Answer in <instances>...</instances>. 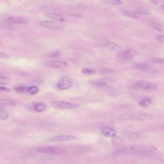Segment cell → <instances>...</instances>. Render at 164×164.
<instances>
[{
    "instance_id": "cell-3",
    "label": "cell",
    "mask_w": 164,
    "mask_h": 164,
    "mask_svg": "<svg viewBox=\"0 0 164 164\" xmlns=\"http://www.w3.org/2000/svg\"><path fill=\"white\" fill-rule=\"evenodd\" d=\"M52 106L57 109H69L78 107L79 105L75 103L63 101H52L51 102Z\"/></svg>"
},
{
    "instance_id": "cell-20",
    "label": "cell",
    "mask_w": 164,
    "mask_h": 164,
    "mask_svg": "<svg viewBox=\"0 0 164 164\" xmlns=\"http://www.w3.org/2000/svg\"><path fill=\"white\" fill-rule=\"evenodd\" d=\"M138 14L144 15H150L151 14V11L148 8L144 7H140L137 8L135 11Z\"/></svg>"
},
{
    "instance_id": "cell-15",
    "label": "cell",
    "mask_w": 164,
    "mask_h": 164,
    "mask_svg": "<svg viewBox=\"0 0 164 164\" xmlns=\"http://www.w3.org/2000/svg\"><path fill=\"white\" fill-rule=\"evenodd\" d=\"M31 159L33 160L43 161V162H49L55 160V158L54 156H47L43 155H34L31 156Z\"/></svg>"
},
{
    "instance_id": "cell-2",
    "label": "cell",
    "mask_w": 164,
    "mask_h": 164,
    "mask_svg": "<svg viewBox=\"0 0 164 164\" xmlns=\"http://www.w3.org/2000/svg\"><path fill=\"white\" fill-rule=\"evenodd\" d=\"M36 151L45 155H55L60 154L64 151L63 148L55 146L41 147L36 149Z\"/></svg>"
},
{
    "instance_id": "cell-37",
    "label": "cell",
    "mask_w": 164,
    "mask_h": 164,
    "mask_svg": "<svg viewBox=\"0 0 164 164\" xmlns=\"http://www.w3.org/2000/svg\"><path fill=\"white\" fill-rule=\"evenodd\" d=\"M146 71L147 72L152 73H155V72H156V71L155 70V69H152V68H149V66H148V69H146Z\"/></svg>"
},
{
    "instance_id": "cell-14",
    "label": "cell",
    "mask_w": 164,
    "mask_h": 164,
    "mask_svg": "<svg viewBox=\"0 0 164 164\" xmlns=\"http://www.w3.org/2000/svg\"><path fill=\"white\" fill-rule=\"evenodd\" d=\"M102 46L107 49L114 51H119L121 49L120 46L119 44L111 41H108L102 43Z\"/></svg>"
},
{
    "instance_id": "cell-19",
    "label": "cell",
    "mask_w": 164,
    "mask_h": 164,
    "mask_svg": "<svg viewBox=\"0 0 164 164\" xmlns=\"http://www.w3.org/2000/svg\"><path fill=\"white\" fill-rule=\"evenodd\" d=\"M147 24L150 28H154V29L157 30L158 32H161L163 31V27L159 24L157 23L156 22L150 21L147 22Z\"/></svg>"
},
{
    "instance_id": "cell-16",
    "label": "cell",
    "mask_w": 164,
    "mask_h": 164,
    "mask_svg": "<svg viewBox=\"0 0 164 164\" xmlns=\"http://www.w3.org/2000/svg\"><path fill=\"white\" fill-rule=\"evenodd\" d=\"M0 104L2 105L15 106L20 105V102L14 99H2L0 101Z\"/></svg>"
},
{
    "instance_id": "cell-36",
    "label": "cell",
    "mask_w": 164,
    "mask_h": 164,
    "mask_svg": "<svg viewBox=\"0 0 164 164\" xmlns=\"http://www.w3.org/2000/svg\"><path fill=\"white\" fill-rule=\"evenodd\" d=\"M156 39L160 42L164 43V35H157L156 37Z\"/></svg>"
},
{
    "instance_id": "cell-18",
    "label": "cell",
    "mask_w": 164,
    "mask_h": 164,
    "mask_svg": "<svg viewBox=\"0 0 164 164\" xmlns=\"http://www.w3.org/2000/svg\"><path fill=\"white\" fill-rule=\"evenodd\" d=\"M46 15L47 16H48L50 18L52 19L60 22H65V18L63 15L58 13H47Z\"/></svg>"
},
{
    "instance_id": "cell-31",
    "label": "cell",
    "mask_w": 164,
    "mask_h": 164,
    "mask_svg": "<svg viewBox=\"0 0 164 164\" xmlns=\"http://www.w3.org/2000/svg\"><path fill=\"white\" fill-rule=\"evenodd\" d=\"M152 61L156 63H160L164 64V59L160 57H153L152 58Z\"/></svg>"
},
{
    "instance_id": "cell-34",
    "label": "cell",
    "mask_w": 164,
    "mask_h": 164,
    "mask_svg": "<svg viewBox=\"0 0 164 164\" xmlns=\"http://www.w3.org/2000/svg\"><path fill=\"white\" fill-rule=\"evenodd\" d=\"M121 138L120 137H115L113 139V143L114 144L115 146H118L119 145L120 143L121 142Z\"/></svg>"
},
{
    "instance_id": "cell-17",
    "label": "cell",
    "mask_w": 164,
    "mask_h": 164,
    "mask_svg": "<svg viewBox=\"0 0 164 164\" xmlns=\"http://www.w3.org/2000/svg\"><path fill=\"white\" fill-rule=\"evenodd\" d=\"M8 23L13 24H25L27 22L26 19L24 18H19V17H14V16H10L8 17L6 20Z\"/></svg>"
},
{
    "instance_id": "cell-10",
    "label": "cell",
    "mask_w": 164,
    "mask_h": 164,
    "mask_svg": "<svg viewBox=\"0 0 164 164\" xmlns=\"http://www.w3.org/2000/svg\"><path fill=\"white\" fill-rule=\"evenodd\" d=\"M121 138L128 140H134L141 137V134L138 132L126 131L121 133Z\"/></svg>"
},
{
    "instance_id": "cell-11",
    "label": "cell",
    "mask_w": 164,
    "mask_h": 164,
    "mask_svg": "<svg viewBox=\"0 0 164 164\" xmlns=\"http://www.w3.org/2000/svg\"><path fill=\"white\" fill-rule=\"evenodd\" d=\"M137 55V52L135 50L129 49L121 52L119 55V56L123 59L130 60L135 57Z\"/></svg>"
},
{
    "instance_id": "cell-1",
    "label": "cell",
    "mask_w": 164,
    "mask_h": 164,
    "mask_svg": "<svg viewBox=\"0 0 164 164\" xmlns=\"http://www.w3.org/2000/svg\"><path fill=\"white\" fill-rule=\"evenodd\" d=\"M157 150L153 146H133L124 147L115 150L113 154L115 155H126L154 152Z\"/></svg>"
},
{
    "instance_id": "cell-27",
    "label": "cell",
    "mask_w": 164,
    "mask_h": 164,
    "mask_svg": "<svg viewBox=\"0 0 164 164\" xmlns=\"http://www.w3.org/2000/svg\"><path fill=\"white\" fill-rule=\"evenodd\" d=\"M133 68L137 69H140L142 70H146V69H148V65L144 63H137L133 65Z\"/></svg>"
},
{
    "instance_id": "cell-28",
    "label": "cell",
    "mask_w": 164,
    "mask_h": 164,
    "mask_svg": "<svg viewBox=\"0 0 164 164\" xmlns=\"http://www.w3.org/2000/svg\"><path fill=\"white\" fill-rule=\"evenodd\" d=\"M9 117V115L7 112L4 110L1 109L0 111V119L1 120H6Z\"/></svg>"
},
{
    "instance_id": "cell-40",
    "label": "cell",
    "mask_w": 164,
    "mask_h": 164,
    "mask_svg": "<svg viewBox=\"0 0 164 164\" xmlns=\"http://www.w3.org/2000/svg\"><path fill=\"white\" fill-rule=\"evenodd\" d=\"M162 8H164V5H162Z\"/></svg>"
},
{
    "instance_id": "cell-38",
    "label": "cell",
    "mask_w": 164,
    "mask_h": 164,
    "mask_svg": "<svg viewBox=\"0 0 164 164\" xmlns=\"http://www.w3.org/2000/svg\"><path fill=\"white\" fill-rule=\"evenodd\" d=\"M0 90L1 91H3V92H9L10 90L9 89L5 87H2V86H1L0 87Z\"/></svg>"
},
{
    "instance_id": "cell-33",
    "label": "cell",
    "mask_w": 164,
    "mask_h": 164,
    "mask_svg": "<svg viewBox=\"0 0 164 164\" xmlns=\"http://www.w3.org/2000/svg\"><path fill=\"white\" fill-rule=\"evenodd\" d=\"M106 2H108V4L112 5H121L123 4V2L119 0H115V1H107Z\"/></svg>"
},
{
    "instance_id": "cell-21",
    "label": "cell",
    "mask_w": 164,
    "mask_h": 164,
    "mask_svg": "<svg viewBox=\"0 0 164 164\" xmlns=\"http://www.w3.org/2000/svg\"><path fill=\"white\" fill-rule=\"evenodd\" d=\"M122 13L126 16L132 18H138V14L134 11L124 10L122 11Z\"/></svg>"
},
{
    "instance_id": "cell-5",
    "label": "cell",
    "mask_w": 164,
    "mask_h": 164,
    "mask_svg": "<svg viewBox=\"0 0 164 164\" xmlns=\"http://www.w3.org/2000/svg\"><path fill=\"white\" fill-rule=\"evenodd\" d=\"M72 80L67 77H63L57 83V87L60 90H69L72 87Z\"/></svg>"
},
{
    "instance_id": "cell-39",
    "label": "cell",
    "mask_w": 164,
    "mask_h": 164,
    "mask_svg": "<svg viewBox=\"0 0 164 164\" xmlns=\"http://www.w3.org/2000/svg\"><path fill=\"white\" fill-rule=\"evenodd\" d=\"M151 2L152 3V4H154V5H157L159 3V2L157 1H151Z\"/></svg>"
},
{
    "instance_id": "cell-29",
    "label": "cell",
    "mask_w": 164,
    "mask_h": 164,
    "mask_svg": "<svg viewBox=\"0 0 164 164\" xmlns=\"http://www.w3.org/2000/svg\"><path fill=\"white\" fill-rule=\"evenodd\" d=\"M82 71L83 73L87 75L93 74L96 72L95 70H94L93 69H87V68L83 69Z\"/></svg>"
},
{
    "instance_id": "cell-30",
    "label": "cell",
    "mask_w": 164,
    "mask_h": 164,
    "mask_svg": "<svg viewBox=\"0 0 164 164\" xmlns=\"http://www.w3.org/2000/svg\"><path fill=\"white\" fill-rule=\"evenodd\" d=\"M10 82V79L6 77H1L0 84L1 85H6Z\"/></svg>"
},
{
    "instance_id": "cell-13",
    "label": "cell",
    "mask_w": 164,
    "mask_h": 164,
    "mask_svg": "<svg viewBox=\"0 0 164 164\" xmlns=\"http://www.w3.org/2000/svg\"><path fill=\"white\" fill-rule=\"evenodd\" d=\"M101 132L103 135L108 137H115L116 136V131L114 129L108 126L102 127L101 129Z\"/></svg>"
},
{
    "instance_id": "cell-24",
    "label": "cell",
    "mask_w": 164,
    "mask_h": 164,
    "mask_svg": "<svg viewBox=\"0 0 164 164\" xmlns=\"http://www.w3.org/2000/svg\"><path fill=\"white\" fill-rule=\"evenodd\" d=\"M61 54L62 53L60 50H55L49 52L47 55V56L49 57H51V58H56V57H59Z\"/></svg>"
},
{
    "instance_id": "cell-32",
    "label": "cell",
    "mask_w": 164,
    "mask_h": 164,
    "mask_svg": "<svg viewBox=\"0 0 164 164\" xmlns=\"http://www.w3.org/2000/svg\"><path fill=\"white\" fill-rule=\"evenodd\" d=\"M114 69L110 68L104 69L101 70V73L102 74H111L114 72Z\"/></svg>"
},
{
    "instance_id": "cell-7",
    "label": "cell",
    "mask_w": 164,
    "mask_h": 164,
    "mask_svg": "<svg viewBox=\"0 0 164 164\" xmlns=\"http://www.w3.org/2000/svg\"><path fill=\"white\" fill-rule=\"evenodd\" d=\"M112 79L109 78H102L94 79L90 81V83L93 86L102 87L106 86L107 84L112 81Z\"/></svg>"
},
{
    "instance_id": "cell-4",
    "label": "cell",
    "mask_w": 164,
    "mask_h": 164,
    "mask_svg": "<svg viewBox=\"0 0 164 164\" xmlns=\"http://www.w3.org/2000/svg\"><path fill=\"white\" fill-rule=\"evenodd\" d=\"M136 88L143 90H156L158 88V85L155 83L147 82L146 80H140L134 85Z\"/></svg>"
},
{
    "instance_id": "cell-6",
    "label": "cell",
    "mask_w": 164,
    "mask_h": 164,
    "mask_svg": "<svg viewBox=\"0 0 164 164\" xmlns=\"http://www.w3.org/2000/svg\"><path fill=\"white\" fill-rule=\"evenodd\" d=\"M77 138L76 136L72 135H62L55 136L47 141V142H63L66 141L75 140Z\"/></svg>"
},
{
    "instance_id": "cell-9",
    "label": "cell",
    "mask_w": 164,
    "mask_h": 164,
    "mask_svg": "<svg viewBox=\"0 0 164 164\" xmlns=\"http://www.w3.org/2000/svg\"><path fill=\"white\" fill-rule=\"evenodd\" d=\"M118 120L120 121H135V120H142L141 115H132L122 114L118 115Z\"/></svg>"
},
{
    "instance_id": "cell-26",
    "label": "cell",
    "mask_w": 164,
    "mask_h": 164,
    "mask_svg": "<svg viewBox=\"0 0 164 164\" xmlns=\"http://www.w3.org/2000/svg\"><path fill=\"white\" fill-rule=\"evenodd\" d=\"M38 92V89L37 87L35 86H32L31 87H29L28 90V93L32 95H34V94L37 93Z\"/></svg>"
},
{
    "instance_id": "cell-35",
    "label": "cell",
    "mask_w": 164,
    "mask_h": 164,
    "mask_svg": "<svg viewBox=\"0 0 164 164\" xmlns=\"http://www.w3.org/2000/svg\"><path fill=\"white\" fill-rule=\"evenodd\" d=\"M0 57L2 59H9L10 58V55L8 54L3 52H0Z\"/></svg>"
},
{
    "instance_id": "cell-23",
    "label": "cell",
    "mask_w": 164,
    "mask_h": 164,
    "mask_svg": "<svg viewBox=\"0 0 164 164\" xmlns=\"http://www.w3.org/2000/svg\"><path fill=\"white\" fill-rule=\"evenodd\" d=\"M28 87L24 86V85H20V86H16L15 88V91L18 93H28Z\"/></svg>"
},
{
    "instance_id": "cell-22",
    "label": "cell",
    "mask_w": 164,
    "mask_h": 164,
    "mask_svg": "<svg viewBox=\"0 0 164 164\" xmlns=\"http://www.w3.org/2000/svg\"><path fill=\"white\" fill-rule=\"evenodd\" d=\"M34 110L35 111L38 113L43 112L46 109V106L45 104L42 102L37 103L34 105Z\"/></svg>"
},
{
    "instance_id": "cell-8",
    "label": "cell",
    "mask_w": 164,
    "mask_h": 164,
    "mask_svg": "<svg viewBox=\"0 0 164 164\" xmlns=\"http://www.w3.org/2000/svg\"><path fill=\"white\" fill-rule=\"evenodd\" d=\"M40 24L42 27L49 29H57L62 28V25L57 22L50 21H43L40 22Z\"/></svg>"
},
{
    "instance_id": "cell-12",
    "label": "cell",
    "mask_w": 164,
    "mask_h": 164,
    "mask_svg": "<svg viewBox=\"0 0 164 164\" xmlns=\"http://www.w3.org/2000/svg\"><path fill=\"white\" fill-rule=\"evenodd\" d=\"M46 64L48 66L56 69L64 68L68 66V63L65 61L58 60L49 61L47 62Z\"/></svg>"
},
{
    "instance_id": "cell-25",
    "label": "cell",
    "mask_w": 164,
    "mask_h": 164,
    "mask_svg": "<svg viewBox=\"0 0 164 164\" xmlns=\"http://www.w3.org/2000/svg\"><path fill=\"white\" fill-rule=\"evenodd\" d=\"M152 100L151 99V98H144V99H142V100L139 102V105H141V106H148L149 105H150V104H151Z\"/></svg>"
}]
</instances>
